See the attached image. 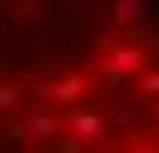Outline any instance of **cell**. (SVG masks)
<instances>
[{"label":"cell","instance_id":"277c9868","mask_svg":"<svg viewBox=\"0 0 159 153\" xmlns=\"http://www.w3.org/2000/svg\"><path fill=\"white\" fill-rule=\"evenodd\" d=\"M142 12H148V0H112V18L118 24H136Z\"/></svg>","mask_w":159,"mask_h":153},{"label":"cell","instance_id":"5b68a950","mask_svg":"<svg viewBox=\"0 0 159 153\" xmlns=\"http://www.w3.org/2000/svg\"><path fill=\"white\" fill-rule=\"evenodd\" d=\"M24 94H30V88H18V83H0V112H6V106H18Z\"/></svg>","mask_w":159,"mask_h":153},{"label":"cell","instance_id":"52a82bcc","mask_svg":"<svg viewBox=\"0 0 159 153\" xmlns=\"http://www.w3.org/2000/svg\"><path fill=\"white\" fill-rule=\"evenodd\" d=\"M136 153H159V147H136Z\"/></svg>","mask_w":159,"mask_h":153},{"label":"cell","instance_id":"3957f363","mask_svg":"<svg viewBox=\"0 0 159 153\" xmlns=\"http://www.w3.org/2000/svg\"><path fill=\"white\" fill-rule=\"evenodd\" d=\"M47 94H53L59 106H83V100H89V77H83V71H65V77H59Z\"/></svg>","mask_w":159,"mask_h":153},{"label":"cell","instance_id":"7a4b0ae2","mask_svg":"<svg viewBox=\"0 0 159 153\" xmlns=\"http://www.w3.org/2000/svg\"><path fill=\"white\" fill-rule=\"evenodd\" d=\"M59 136H65L59 147H94V142L106 136V118L83 106V112H71V118H65V130H59Z\"/></svg>","mask_w":159,"mask_h":153},{"label":"cell","instance_id":"8992f818","mask_svg":"<svg viewBox=\"0 0 159 153\" xmlns=\"http://www.w3.org/2000/svg\"><path fill=\"white\" fill-rule=\"evenodd\" d=\"M136 94H142V100H159V71H148V77L136 83Z\"/></svg>","mask_w":159,"mask_h":153},{"label":"cell","instance_id":"6da1fadb","mask_svg":"<svg viewBox=\"0 0 159 153\" xmlns=\"http://www.w3.org/2000/svg\"><path fill=\"white\" fill-rule=\"evenodd\" d=\"M153 53H159V41H148V35H142V41H124V47H106V53H100V83L118 88V83H124L136 65H148Z\"/></svg>","mask_w":159,"mask_h":153}]
</instances>
